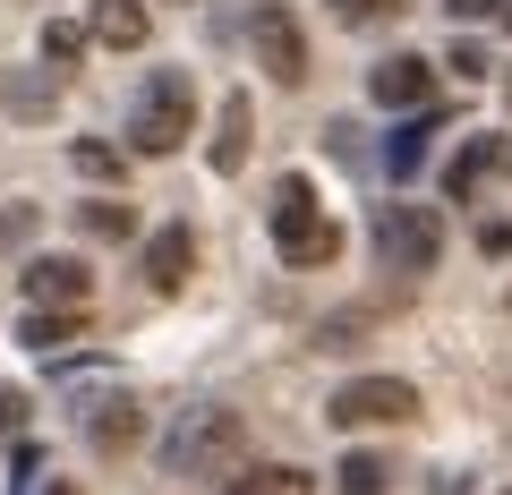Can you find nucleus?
I'll use <instances>...</instances> for the list:
<instances>
[{"label":"nucleus","mask_w":512,"mask_h":495,"mask_svg":"<svg viewBox=\"0 0 512 495\" xmlns=\"http://www.w3.org/2000/svg\"><path fill=\"white\" fill-rule=\"evenodd\" d=\"M325 419L333 427H402V419H419V385L410 376H350L325 402Z\"/></svg>","instance_id":"nucleus-5"},{"label":"nucleus","mask_w":512,"mask_h":495,"mask_svg":"<svg viewBox=\"0 0 512 495\" xmlns=\"http://www.w3.org/2000/svg\"><path fill=\"white\" fill-rule=\"evenodd\" d=\"M0 111L43 120V111H52V77H0Z\"/></svg>","instance_id":"nucleus-18"},{"label":"nucleus","mask_w":512,"mask_h":495,"mask_svg":"<svg viewBox=\"0 0 512 495\" xmlns=\"http://www.w3.org/2000/svg\"><path fill=\"white\" fill-rule=\"evenodd\" d=\"M18 291H26V308H94V265L86 257H26Z\"/></svg>","instance_id":"nucleus-7"},{"label":"nucleus","mask_w":512,"mask_h":495,"mask_svg":"<svg viewBox=\"0 0 512 495\" xmlns=\"http://www.w3.org/2000/svg\"><path fill=\"white\" fill-rule=\"evenodd\" d=\"M239 444H248V427H239V410H231V402H188L180 419L163 427V470H171V478L231 470Z\"/></svg>","instance_id":"nucleus-1"},{"label":"nucleus","mask_w":512,"mask_h":495,"mask_svg":"<svg viewBox=\"0 0 512 495\" xmlns=\"http://www.w3.org/2000/svg\"><path fill=\"white\" fill-rule=\"evenodd\" d=\"M504 111H512V69H504Z\"/></svg>","instance_id":"nucleus-25"},{"label":"nucleus","mask_w":512,"mask_h":495,"mask_svg":"<svg viewBox=\"0 0 512 495\" xmlns=\"http://www.w3.org/2000/svg\"><path fill=\"white\" fill-rule=\"evenodd\" d=\"M248 52H256V69L274 77V86H299V77H308V35H299V18L282 0H265L248 18Z\"/></svg>","instance_id":"nucleus-6"},{"label":"nucleus","mask_w":512,"mask_h":495,"mask_svg":"<svg viewBox=\"0 0 512 495\" xmlns=\"http://www.w3.org/2000/svg\"><path fill=\"white\" fill-rule=\"evenodd\" d=\"M77 231H86V239H128L137 214H128L120 197H94V205H77Z\"/></svg>","instance_id":"nucleus-17"},{"label":"nucleus","mask_w":512,"mask_h":495,"mask_svg":"<svg viewBox=\"0 0 512 495\" xmlns=\"http://www.w3.org/2000/svg\"><path fill=\"white\" fill-rule=\"evenodd\" d=\"M188 274H197V231H188V222H163V231L146 239V291L171 299Z\"/></svg>","instance_id":"nucleus-9"},{"label":"nucleus","mask_w":512,"mask_h":495,"mask_svg":"<svg viewBox=\"0 0 512 495\" xmlns=\"http://www.w3.org/2000/svg\"><path fill=\"white\" fill-rule=\"evenodd\" d=\"M427 137H436V120H402V129H393V146H384V171H393V180H410V171L427 163Z\"/></svg>","instance_id":"nucleus-16"},{"label":"nucleus","mask_w":512,"mask_h":495,"mask_svg":"<svg viewBox=\"0 0 512 495\" xmlns=\"http://www.w3.org/2000/svg\"><path fill=\"white\" fill-rule=\"evenodd\" d=\"M367 94H376L384 111H427L436 103V60H419V52L376 60V69H367Z\"/></svg>","instance_id":"nucleus-8"},{"label":"nucleus","mask_w":512,"mask_h":495,"mask_svg":"<svg viewBox=\"0 0 512 495\" xmlns=\"http://www.w3.org/2000/svg\"><path fill=\"white\" fill-rule=\"evenodd\" d=\"M274 248H282V265H333L342 257V222L316 205V188L299 171L274 188Z\"/></svg>","instance_id":"nucleus-3"},{"label":"nucleus","mask_w":512,"mask_h":495,"mask_svg":"<svg viewBox=\"0 0 512 495\" xmlns=\"http://www.w3.org/2000/svg\"><path fill=\"white\" fill-rule=\"evenodd\" d=\"M444 9H453L461 26H470V18H504V0H444Z\"/></svg>","instance_id":"nucleus-23"},{"label":"nucleus","mask_w":512,"mask_h":495,"mask_svg":"<svg viewBox=\"0 0 512 495\" xmlns=\"http://www.w3.org/2000/svg\"><path fill=\"white\" fill-rule=\"evenodd\" d=\"M376 257H384V274H436V257H444L436 205H384L376 214Z\"/></svg>","instance_id":"nucleus-4"},{"label":"nucleus","mask_w":512,"mask_h":495,"mask_svg":"<svg viewBox=\"0 0 512 495\" xmlns=\"http://www.w3.org/2000/svg\"><path fill=\"white\" fill-rule=\"evenodd\" d=\"M384 478H393V470H384L376 453H350L342 470H333V487H342V495H384Z\"/></svg>","instance_id":"nucleus-19"},{"label":"nucleus","mask_w":512,"mask_h":495,"mask_svg":"<svg viewBox=\"0 0 512 495\" xmlns=\"http://www.w3.org/2000/svg\"><path fill=\"white\" fill-rule=\"evenodd\" d=\"M77 325H86V308H26V316H18V342L52 359L60 342H77Z\"/></svg>","instance_id":"nucleus-14"},{"label":"nucleus","mask_w":512,"mask_h":495,"mask_svg":"<svg viewBox=\"0 0 512 495\" xmlns=\"http://www.w3.org/2000/svg\"><path fill=\"white\" fill-rule=\"evenodd\" d=\"M69 163L86 171V180H120V163H128V154H120V146H103V137H77V146H69Z\"/></svg>","instance_id":"nucleus-20"},{"label":"nucleus","mask_w":512,"mask_h":495,"mask_svg":"<svg viewBox=\"0 0 512 495\" xmlns=\"http://www.w3.org/2000/svg\"><path fill=\"white\" fill-rule=\"evenodd\" d=\"M137 436H146V410L128 402V393H103V402H86V444H94V453H128Z\"/></svg>","instance_id":"nucleus-13"},{"label":"nucleus","mask_w":512,"mask_h":495,"mask_svg":"<svg viewBox=\"0 0 512 495\" xmlns=\"http://www.w3.org/2000/svg\"><path fill=\"white\" fill-rule=\"evenodd\" d=\"M222 495H316V478L299 461H265V470H239Z\"/></svg>","instance_id":"nucleus-15"},{"label":"nucleus","mask_w":512,"mask_h":495,"mask_svg":"<svg viewBox=\"0 0 512 495\" xmlns=\"http://www.w3.org/2000/svg\"><path fill=\"white\" fill-rule=\"evenodd\" d=\"M478 248H487V257H512V222H487V231H478Z\"/></svg>","instance_id":"nucleus-24"},{"label":"nucleus","mask_w":512,"mask_h":495,"mask_svg":"<svg viewBox=\"0 0 512 495\" xmlns=\"http://www.w3.org/2000/svg\"><path fill=\"white\" fill-rule=\"evenodd\" d=\"M86 26H69V18H52V26H43V60H52V69H69V60H86Z\"/></svg>","instance_id":"nucleus-21"},{"label":"nucleus","mask_w":512,"mask_h":495,"mask_svg":"<svg viewBox=\"0 0 512 495\" xmlns=\"http://www.w3.org/2000/svg\"><path fill=\"white\" fill-rule=\"evenodd\" d=\"M52 495H77V487H52Z\"/></svg>","instance_id":"nucleus-27"},{"label":"nucleus","mask_w":512,"mask_h":495,"mask_svg":"<svg viewBox=\"0 0 512 495\" xmlns=\"http://www.w3.org/2000/svg\"><path fill=\"white\" fill-rule=\"evenodd\" d=\"M495 171H512V137H470V146L453 154V171H444V197H453V205H470L478 188L495 180Z\"/></svg>","instance_id":"nucleus-11"},{"label":"nucleus","mask_w":512,"mask_h":495,"mask_svg":"<svg viewBox=\"0 0 512 495\" xmlns=\"http://www.w3.org/2000/svg\"><path fill=\"white\" fill-rule=\"evenodd\" d=\"M86 35L103 43V52H146V35H154V9H146V0H94Z\"/></svg>","instance_id":"nucleus-12"},{"label":"nucleus","mask_w":512,"mask_h":495,"mask_svg":"<svg viewBox=\"0 0 512 495\" xmlns=\"http://www.w3.org/2000/svg\"><path fill=\"white\" fill-rule=\"evenodd\" d=\"M325 9H333V26H384L402 0H325Z\"/></svg>","instance_id":"nucleus-22"},{"label":"nucleus","mask_w":512,"mask_h":495,"mask_svg":"<svg viewBox=\"0 0 512 495\" xmlns=\"http://www.w3.org/2000/svg\"><path fill=\"white\" fill-rule=\"evenodd\" d=\"M248 154H256V103L248 94H222V111H214V146H205V163L231 180V171H248Z\"/></svg>","instance_id":"nucleus-10"},{"label":"nucleus","mask_w":512,"mask_h":495,"mask_svg":"<svg viewBox=\"0 0 512 495\" xmlns=\"http://www.w3.org/2000/svg\"><path fill=\"white\" fill-rule=\"evenodd\" d=\"M188 129H197V86L188 69H154L128 103V154H180Z\"/></svg>","instance_id":"nucleus-2"},{"label":"nucleus","mask_w":512,"mask_h":495,"mask_svg":"<svg viewBox=\"0 0 512 495\" xmlns=\"http://www.w3.org/2000/svg\"><path fill=\"white\" fill-rule=\"evenodd\" d=\"M504 26H512V0H504Z\"/></svg>","instance_id":"nucleus-26"}]
</instances>
